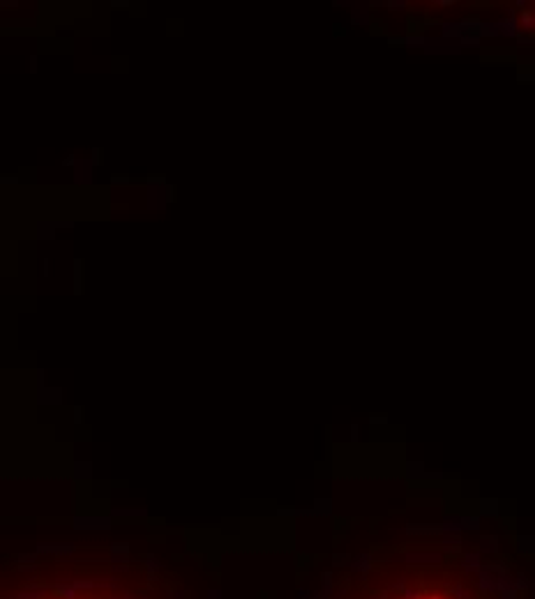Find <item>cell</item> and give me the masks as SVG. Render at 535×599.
Returning a JSON list of instances; mask_svg holds the SVG:
<instances>
[{"label":"cell","mask_w":535,"mask_h":599,"mask_svg":"<svg viewBox=\"0 0 535 599\" xmlns=\"http://www.w3.org/2000/svg\"><path fill=\"white\" fill-rule=\"evenodd\" d=\"M415 599H445V597H439V595H422V597H415Z\"/></svg>","instance_id":"obj_1"},{"label":"cell","mask_w":535,"mask_h":599,"mask_svg":"<svg viewBox=\"0 0 535 599\" xmlns=\"http://www.w3.org/2000/svg\"><path fill=\"white\" fill-rule=\"evenodd\" d=\"M111 7H129V2H125V0H122V2H118V0H115V2H111Z\"/></svg>","instance_id":"obj_2"}]
</instances>
